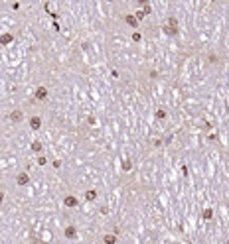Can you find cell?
Returning <instances> with one entry per match:
<instances>
[{
  "mask_svg": "<svg viewBox=\"0 0 229 244\" xmlns=\"http://www.w3.org/2000/svg\"><path fill=\"white\" fill-rule=\"evenodd\" d=\"M65 203H67L69 207H75V205H77V201H75L73 197H67V199H65Z\"/></svg>",
  "mask_w": 229,
  "mask_h": 244,
  "instance_id": "obj_8",
  "label": "cell"
},
{
  "mask_svg": "<svg viewBox=\"0 0 229 244\" xmlns=\"http://www.w3.org/2000/svg\"><path fill=\"white\" fill-rule=\"evenodd\" d=\"M126 22H129L130 26H136V18H132V16H129V18H126Z\"/></svg>",
  "mask_w": 229,
  "mask_h": 244,
  "instance_id": "obj_9",
  "label": "cell"
},
{
  "mask_svg": "<svg viewBox=\"0 0 229 244\" xmlns=\"http://www.w3.org/2000/svg\"><path fill=\"white\" fill-rule=\"evenodd\" d=\"M0 42H2V43H10V42H12V36H8V33H6V36H2V38H0Z\"/></svg>",
  "mask_w": 229,
  "mask_h": 244,
  "instance_id": "obj_7",
  "label": "cell"
},
{
  "mask_svg": "<svg viewBox=\"0 0 229 244\" xmlns=\"http://www.w3.org/2000/svg\"><path fill=\"white\" fill-rule=\"evenodd\" d=\"M22 116H24V114L20 112V110H14V112L10 114V120H12V122H20V120H22Z\"/></svg>",
  "mask_w": 229,
  "mask_h": 244,
  "instance_id": "obj_1",
  "label": "cell"
},
{
  "mask_svg": "<svg viewBox=\"0 0 229 244\" xmlns=\"http://www.w3.org/2000/svg\"><path fill=\"white\" fill-rule=\"evenodd\" d=\"M105 242H107V244H115V236H111V234H109V236L105 238Z\"/></svg>",
  "mask_w": 229,
  "mask_h": 244,
  "instance_id": "obj_10",
  "label": "cell"
},
{
  "mask_svg": "<svg viewBox=\"0 0 229 244\" xmlns=\"http://www.w3.org/2000/svg\"><path fill=\"white\" fill-rule=\"evenodd\" d=\"M36 97H38L40 100H43V99H46V97H48V91L43 89V87H40V89L36 91Z\"/></svg>",
  "mask_w": 229,
  "mask_h": 244,
  "instance_id": "obj_2",
  "label": "cell"
},
{
  "mask_svg": "<svg viewBox=\"0 0 229 244\" xmlns=\"http://www.w3.org/2000/svg\"><path fill=\"white\" fill-rule=\"evenodd\" d=\"M164 30H166V33H170V36L178 32V28H176V26H168V28H164Z\"/></svg>",
  "mask_w": 229,
  "mask_h": 244,
  "instance_id": "obj_6",
  "label": "cell"
},
{
  "mask_svg": "<svg viewBox=\"0 0 229 244\" xmlns=\"http://www.w3.org/2000/svg\"><path fill=\"white\" fill-rule=\"evenodd\" d=\"M30 124H32V128H40V124H42V120H40L38 116H34L32 120H30Z\"/></svg>",
  "mask_w": 229,
  "mask_h": 244,
  "instance_id": "obj_4",
  "label": "cell"
},
{
  "mask_svg": "<svg viewBox=\"0 0 229 244\" xmlns=\"http://www.w3.org/2000/svg\"><path fill=\"white\" fill-rule=\"evenodd\" d=\"M2 201H4V193L0 191V203H2Z\"/></svg>",
  "mask_w": 229,
  "mask_h": 244,
  "instance_id": "obj_12",
  "label": "cell"
},
{
  "mask_svg": "<svg viewBox=\"0 0 229 244\" xmlns=\"http://www.w3.org/2000/svg\"><path fill=\"white\" fill-rule=\"evenodd\" d=\"M16 181H18L20 185H26V183H28L30 179H28V175H26V173H20V175H18V179H16Z\"/></svg>",
  "mask_w": 229,
  "mask_h": 244,
  "instance_id": "obj_3",
  "label": "cell"
},
{
  "mask_svg": "<svg viewBox=\"0 0 229 244\" xmlns=\"http://www.w3.org/2000/svg\"><path fill=\"white\" fill-rule=\"evenodd\" d=\"M65 234L69 236V238H75V228H73V226H69V228L65 230Z\"/></svg>",
  "mask_w": 229,
  "mask_h": 244,
  "instance_id": "obj_5",
  "label": "cell"
},
{
  "mask_svg": "<svg viewBox=\"0 0 229 244\" xmlns=\"http://www.w3.org/2000/svg\"><path fill=\"white\" fill-rule=\"evenodd\" d=\"M87 199H95V191H89V193H87Z\"/></svg>",
  "mask_w": 229,
  "mask_h": 244,
  "instance_id": "obj_11",
  "label": "cell"
}]
</instances>
